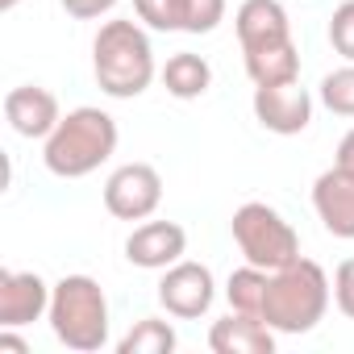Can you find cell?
<instances>
[{
	"label": "cell",
	"instance_id": "10",
	"mask_svg": "<svg viewBox=\"0 0 354 354\" xmlns=\"http://www.w3.org/2000/svg\"><path fill=\"white\" fill-rule=\"evenodd\" d=\"M50 313V283L38 271H0V329H21Z\"/></svg>",
	"mask_w": 354,
	"mask_h": 354
},
{
	"label": "cell",
	"instance_id": "25",
	"mask_svg": "<svg viewBox=\"0 0 354 354\" xmlns=\"http://www.w3.org/2000/svg\"><path fill=\"white\" fill-rule=\"evenodd\" d=\"M0 350H17V354H30V346L13 333V329H0Z\"/></svg>",
	"mask_w": 354,
	"mask_h": 354
},
{
	"label": "cell",
	"instance_id": "1",
	"mask_svg": "<svg viewBox=\"0 0 354 354\" xmlns=\"http://www.w3.org/2000/svg\"><path fill=\"white\" fill-rule=\"evenodd\" d=\"M92 75H96L100 92L113 100H133L154 84L158 67H154V46H150V34L142 30V21L117 17L96 30Z\"/></svg>",
	"mask_w": 354,
	"mask_h": 354
},
{
	"label": "cell",
	"instance_id": "17",
	"mask_svg": "<svg viewBox=\"0 0 354 354\" xmlns=\"http://www.w3.org/2000/svg\"><path fill=\"white\" fill-rule=\"evenodd\" d=\"M242 59H246V75H250L254 88L300 80V50H296V42L271 46V50H254V55H242Z\"/></svg>",
	"mask_w": 354,
	"mask_h": 354
},
{
	"label": "cell",
	"instance_id": "21",
	"mask_svg": "<svg viewBox=\"0 0 354 354\" xmlns=\"http://www.w3.org/2000/svg\"><path fill=\"white\" fill-rule=\"evenodd\" d=\"M329 46L346 63H354V0H342V5L333 9V17H329Z\"/></svg>",
	"mask_w": 354,
	"mask_h": 354
},
{
	"label": "cell",
	"instance_id": "16",
	"mask_svg": "<svg viewBox=\"0 0 354 354\" xmlns=\"http://www.w3.org/2000/svg\"><path fill=\"white\" fill-rule=\"evenodd\" d=\"M158 75H162V88H167L175 100H201V96L213 88V67H209V59H205V55H192V50L171 55Z\"/></svg>",
	"mask_w": 354,
	"mask_h": 354
},
{
	"label": "cell",
	"instance_id": "6",
	"mask_svg": "<svg viewBox=\"0 0 354 354\" xmlns=\"http://www.w3.org/2000/svg\"><path fill=\"white\" fill-rule=\"evenodd\" d=\"M162 205V175L150 162H125L104 180V209L117 221H150Z\"/></svg>",
	"mask_w": 354,
	"mask_h": 354
},
{
	"label": "cell",
	"instance_id": "12",
	"mask_svg": "<svg viewBox=\"0 0 354 354\" xmlns=\"http://www.w3.org/2000/svg\"><path fill=\"white\" fill-rule=\"evenodd\" d=\"M313 209L325 234L354 242V171L329 167L313 180Z\"/></svg>",
	"mask_w": 354,
	"mask_h": 354
},
{
	"label": "cell",
	"instance_id": "4",
	"mask_svg": "<svg viewBox=\"0 0 354 354\" xmlns=\"http://www.w3.org/2000/svg\"><path fill=\"white\" fill-rule=\"evenodd\" d=\"M50 333L80 354L109 346V296L92 275H63L50 288Z\"/></svg>",
	"mask_w": 354,
	"mask_h": 354
},
{
	"label": "cell",
	"instance_id": "5",
	"mask_svg": "<svg viewBox=\"0 0 354 354\" xmlns=\"http://www.w3.org/2000/svg\"><path fill=\"white\" fill-rule=\"evenodd\" d=\"M230 234H234L242 259L254 263V267H263V271H279V267H288V263L300 259V234L267 201H246L234 213Z\"/></svg>",
	"mask_w": 354,
	"mask_h": 354
},
{
	"label": "cell",
	"instance_id": "3",
	"mask_svg": "<svg viewBox=\"0 0 354 354\" xmlns=\"http://www.w3.org/2000/svg\"><path fill=\"white\" fill-rule=\"evenodd\" d=\"M333 300V283L321 263L296 259L279 271H271L267 300H263V321L275 333H308L325 321Z\"/></svg>",
	"mask_w": 354,
	"mask_h": 354
},
{
	"label": "cell",
	"instance_id": "18",
	"mask_svg": "<svg viewBox=\"0 0 354 354\" xmlns=\"http://www.w3.org/2000/svg\"><path fill=\"white\" fill-rule=\"evenodd\" d=\"M267 283H271V271L246 263L230 275L225 283V300L234 313H250V317H263V300H267Z\"/></svg>",
	"mask_w": 354,
	"mask_h": 354
},
{
	"label": "cell",
	"instance_id": "22",
	"mask_svg": "<svg viewBox=\"0 0 354 354\" xmlns=\"http://www.w3.org/2000/svg\"><path fill=\"white\" fill-rule=\"evenodd\" d=\"M333 304L342 317L354 321V259H342L333 271Z\"/></svg>",
	"mask_w": 354,
	"mask_h": 354
},
{
	"label": "cell",
	"instance_id": "19",
	"mask_svg": "<svg viewBox=\"0 0 354 354\" xmlns=\"http://www.w3.org/2000/svg\"><path fill=\"white\" fill-rule=\"evenodd\" d=\"M175 325L162 321V317H142L121 342H117V354H171L175 350Z\"/></svg>",
	"mask_w": 354,
	"mask_h": 354
},
{
	"label": "cell",
	"instance_id": "7",
	"mask_svg": "<svg viewBox=\"0 0 354 354\" xmlns=\"http://www.w3.org/2000/svg\"><path fill=\"white\" fill-rule=\"evenodd\" d=\"M213 300H217V283H213V271L205 263L180 259L158 279V304L175 321H201L213 308Z\"/></svg>",
	"mask_w": 354,
	"mask_h": 354
},
{
	"label": "cell",
	"instance_id": "11",
	"mask_svg": "<svg viewBox=\"0 0 354 354\" xmlns=\"http://www.w3.org/2000/svg\"><path fill=\"white\" fill-rule=\"evenodd\" d=\"M234 30H238L242 55H254V50H271V46L296 42V38H292L288 9L279 5V0H242L238 13H234Z\"/></svg>",
	"mask_w": 354,
	"mask_h": 354
},
{
	"label": "cell",
	"instance_id": "24",
	"mask_svg": "<svg viewBox=\"0 0 354 354\" xmlns=\"http://www.w3.org/2000/svg\"><path fill=\"white\" fill-rule=\"evenodd\" d=\"M333 167H342V171H354V129H346V133H342V142H337V158H333Z\"/></svg>",
	"mask_w": 354,
	"mask_h": 354
},
{
	"label": "cell",
	"instance_id": "8",
	"mask_svg": "<svg viewBox=\"0 0 354 354\" xmlns=\"http://www.w3.org/2000/svg\"><path fill=\"white\" fill-rule=\"evenodd\" d=\"M133 13L158 34H213L225 21V0H133Z\"/></svg>",
	"mask_w": 354,
	"mask_h": 354
},
{
	"label": "cell",
	"instance_id": "9",
	"mask_svg": "<svg viewBox=\"0 0 354 354\" xmlns=\"http://www.w3.org/2000/svg\"><path fill=\"white\" fill-rule=\"evenodd\" d=\"M254 121L267 133H279V138L304 133L308 121H313V96H308V88H300V80L254 88Z\"/></svg>",
	"mask_w": 354,
	"mask_h": 354
},
{
	"label": "cell",
	"instance_id": "26",
	"mask_svg": "<svg viewBox=\"0 0 354 354\" xmlns=\"http://www.w3.org/2000/svg\"><path fill=\"white\" fill-rule=\"evenodd\" d=\"M17 5H21V0H0V13H13Z\"/></svg>",
	"mask_w": 354,
	"mask_h": 354
},
{
	"label": "cell",
	"instance_id": "2",
	"mask_svg": "<svg viewBox=\"0 0 354 354\" xmlns=\"http://www.w3.org/2000/svg\"><path fill=\"white\" fill-rule=\"evenodd\" d=\"M117 138H121L117 121L104 109L80 104L42 142V162H46L50 175H59V180H84V175L100 171L117 154Z\"/></svg>",
	"mask_w": 354,
	"mask_h": 354
},
{
	"label": "cell",
	"instance_id": "15",
	"mask_svg": "<svg viewBox=\"0 0 354 354\" xmlns=\"http://www.w3.org/2000/svg\"><path fill=\"white\" fill-rule=\"evenodd\" d=\"M209 350L213 354H271L275 350V329L263 317H250V313H234L230 308V317L213 321Z\"/></svg>",
	"mask_w": 354,
	"mask_h": 354
},
{
	"label": "cell",
	"instance_id": "13",
	"mask_svg": "<svg viewBox=\"0 0 354 354\" xmlns=\"http://www.w3.org/2000/svg\"><path fill=\"white\" fill-rule=\"evenodd\" d=\"M188 254V234L175 221H142L125 238V259L142 271H167Z\"/></svg>",
	"mask_w": 354,
	"mask_h": 354
},
{
	"label": "cell",
	"instance_id": "14",
	"mask_svg": "<svg viewBox=\"0 0 354 354\" xmlns=\"http://www.w3.org/2000/svg\"><path fill=\"white\" fill-rule=\"evenodd\" d=\"M5 121L13 125V133L21 138H38L46 142L55 133V125L63 121L59 113V100L50 88H38V84H21L5 96Z\"/></svg>",
	"mask_w": 354,
	"mask_h": 354
},
{
	"label": "cell",
	"instance_id": "23",
	"mask_svg": "<svg viewBox=\"0 0 354 354\" xmlns=\"http://www.w3.org/2000/svg\"><path fill=\"white\" fill-rule=\"evenodd\" d=\"M113 5H117V0H63V9H67L75 21H96V17L113 13Z\"/></svg>",
	"mask_w": 354,
	"mask_h": 354
},
{
	"label": "cell",
	"instance_id": "20",
	"mask_svg": "<svg viewBox=\"0 0 354 354\" xmlns=\"http://www.w3.org/2000/svg\"><path fill=\"white\" fill-rule=\"evenodd\" d=\"M321 104L337 117H354V63H346L321 80Z\"/></svg>",
	"mask_w": 354,
	"mask_h": 354
}]
</instances>
